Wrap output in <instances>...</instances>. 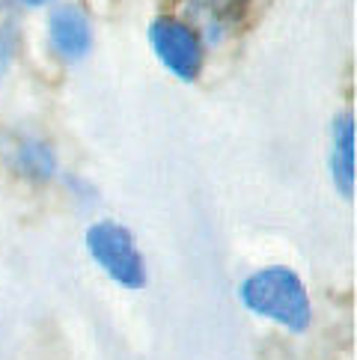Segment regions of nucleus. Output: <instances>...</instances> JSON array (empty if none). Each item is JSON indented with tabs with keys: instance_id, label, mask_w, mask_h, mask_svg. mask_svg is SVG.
<instances>
[{
	"instance_id": "nucleus-7",
	"label": "nucleus",
	"mask_w": 357,
	"mask_h": 360,
	"mask_svg": "<svg viewBox=\"0 0 357 360\" xmlns=\"http://www.w3.org/2000/svg\"><path fill=\"white\" fill-rule=\"evenodd\" d=\"M12 164H15V170L30 179V182H51L57 173V155L51 143L39 137H27L21 140L15 146V155H12Z\"/></svg>"
},
{
	"instance_id": "nucleus-4",
	"label": "nucleus",
	"mask_w": 357,
	"mask_h": 360,
	"mask_svg": "<svg viewBox=\"0 0 357 360\" xmlns=\"http://www.w3.org/2000/svg\"><path fill=\"white\" fill-rule=\"evenodd\" d=\"M330 182L346 200L354 197L357 185V125L351 113H337L330 122Z\"/></svg>"
},
{
	"instance_id": "nucleus-8",
	"label": "nucleus",
	"mask_w": 357,
	"mask_h": 360,
	"mask_svg": "<svg viewBox=\"0 0 357 360\" xmlns=\"http://www.w3.org/2000/svg\"><path fill=\"white\" fill-rule=\"evenodd\" d=\"M21 4H27V6H45V4H51V0H21Z\"/></svg>"
},
{
	"instance_id": "nucleus-5",
	"label": "nucleus",
	"mask_w": 357,
	"mask_h": 360,
	"mask_svg": "<svg viewBox=\"0 0 357 360\" xmlns=\"http://www.w3.org/2000/svg\"><path fill=\"white\" fill-rule=\"evenodd\" d=\"M48 36L54 51L69 63L84 60L93 48V27H89V18L78 6H60L51 12Z\"/></svg>"
},
{
	"instance_id": "nucleus-3",
	"label": "nucleus",
	"mask_w": 357,
	"mask_h": 360,
	"mask_svg": "<svg viewBox=\"0 0 357 360\" xmlns=\"http://www.w3.org/2000/svg\"><path fill=\"white\" fill-rule=\"evenodd\" d=\"M149 45L173 78L197 84L202 75V36L194 24L173 15H158L149 24Z\"/></svg>"
},
{
	"instance_id": "nucleus-2",
	"label": "nucleus",
	"mask_w": 357,
	"mask_h": 360,
	"mask_svg": "<svg viewBox=\"0 0 357 360\" xmlns=\"http://www.w3.org/2000/svg\"><path fill=\"white\" fill-rule=\"evenodd\" d=\"M86 250L93 262L122 289H143L146 286V259L129 226L117 221H96L86 229Z\"/></svg>"
},
{
	"instance_id": "nucleus-1",
	"label": "nucleus",
	"mask_w": 357,
	"mask_h": 360,
	"mask_svg": "<svg viewBox=\"0 0 357 360\" xmlns=\"http://www.w3.org/2000/svg\"><path fill=\"white\" fill-rule=\"evenodd\" d=\"M238 298L253 316L274 321L277 328L304 333L313 325V301L301 274L289 265H265L247 274L238 286Z\"/></svg>"
},
{
	"instance_id": "nucleus-6",
	"label": "nucleus",
	"mask_w": 357,
	"mask_h": 360,
	"mask_svg": "<svg viewBox=\"0 0 357 360\" xmlns=\"http://www.w3.org/2000/svg\"><path fill=\"white\" fill-rule=\"evenodd\" d=\"M188 6L197 15L200 27L212 39H221V36H226L229 30L245 21L250 0H188Z\"/></svg>"
}]
</instances>
